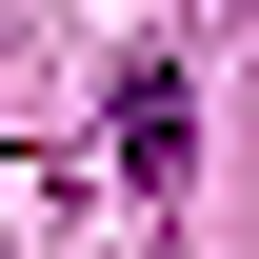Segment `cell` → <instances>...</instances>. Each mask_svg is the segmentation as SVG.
I'll return each instance as SVG.
<instances>
[{"mask_svg": "<svg viewBox=\"0 0 259 259\" xmlns=\"http://www.w3.org/2000/svg\"><path fill=\"white\" fill-rule=\"evenodd\" d=\"M180 140H199V120H180V80H160V60H140V80H120V180H140V199H160V180H180Z\"/></svg>", "mask_w": 259, "mask_h": 259, "instance_id": "6da1fadb", "label": "cell"}]
</instances>
